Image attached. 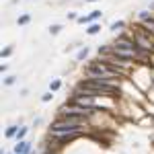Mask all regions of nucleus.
I'll list each match as a JSON object with an SVG mask.
<instances>
[{"label": "nucleus", "mask_w": 154, "mask_h": 154, "mask_svg": "<svg viewBox=\"0 0 154 154\" xmlns=\"http://www.w3.org/2000/svg\"><path fill=\"white\" fill-rule=\"evenodd\" d=\"M21 97H29V88H21V93H19Z\"/></svg>", "instance_id": "412c9836"}, {"label": "nucleus", "mask_w": 154, "mask_h": 154, "mask_svg": "<svg viewBox=\"0 0 154 154\" xmlns=\"http://www.w3.org/2000/svg\"><path fill=\"white\" fill-rule=\"evenodd\" d=\"M78 17H80V14H78V12H74V11L66 12V19H68V21H78Z\"/></svg>", "instance_id": "a211bd4d"}, {"label": "nucleus", "mask_w": 154, "mask_h": 154, "mask_svg": "<svg viewBox=\"0 0 154 154\" xmlns=\"http://www.w3.org/2000/svg\"><path fill=\"white\" fill-rule=\"evenodd\" d=\"M0 154H14V152H12V150H8V152H4V150H2Z\"/></svg>", "instance_id": "4be33fe9"}, {"label": "nucleus", "mask_w": 154, "mask_h": 154, "mask_svg": "<svg viewBox=\"0 0 154 154\" xmlns=\"http://www.w3.org/2000/svg\"><path fill=\"white\" fill-rule=\"evenodd\" d=\"M60 88H62V80H60V78H54V80L49 82V88H48V91H51V93H58Z\"/></svg>", "instance_id": "f8f14e48"}, {"label": "nucleus", "mask_w": 154, "mask_h": 154, "mask_svg": "<svg viewBox=\"0 0 154 154\" xmlns=\"http://www.w3.org/2000/svg\"><path fill=\"white\" fill-rule=\"evenodd\" d=\"M17 82H19V76H14V74H8V76H4V78H2V86H6V88L14 86Z\"/></svg>", "instance_id": "0eeeda50"}, {"label": "nucleus", "mask_w": 154, "mask_h": 154, "mask_svg": "<svg viewBox=\"0 0 154 154\" xmlns=\"http://www.w3.org/2000/svg\"><path fill=\"white\" fill-rule=\"evenodd\" d=\"M54 101V93L51 91H45L43 95H41V103H51Z\"/></svg>", "instance_id": "f3484780"}, {"label": "nucleus", "mask_w": 154, "mask_h": 154, "mask_svg": "<svg viewBox=\"0 0 154 154\" xmlns=\"http://www.w3.org/2000/svg\"><path fill=\"white\" fill-rule=\"evenodd\" d=\"M37 125H41V117H35V119H33V125H31V128H37Z\"/></svg>", "instance_id": "aec40b11"}, {"label": "nucleus", "mask_w": 154, "mask_h": 154, "mask_svg": "<svg viewBox=\"0 0 154 154\" xmlns=\"http://www.w3.org/2000/svg\"><path fill=\"white\" fill-rule=\"evenodd\" d=\"M29 23H31V14H29V12H23V14L17 19V25H19V27H27Z\"/></svg>", "instance_id": "9b49d317"}, {"label": "nucleus", "mask_w": 154, "mask_h": 154, "mask_svg": "<svg viewBox=\"0 0 154 154\" xmlns=\"http://www.w3.org/2000/svg\"><path fill=\"white\" fill-rule=\"evenodd\" d=\"M12 51H14V48H12V45H6V48L2 49V54H0V58H2V60L11 58V56H12Z\"/></svg>", "instance_id": "4468645a"}, {"label": "nucleus", "mask_w": 154, "mask_h": 154, "mask_svg": "<svg viewBox=\"0 0 154 154\" xmlns=\"http://www.w3.org/2000/svg\"><path fill=\"white\" fill-rule=\"evenodd\" d=\"M88 56H91V48L88 45H82V48L78 49V54H76V62H86Z\"/></svg>", "instance_id": "39448f33"}, {"label": "nucleus", "mask_w": 154, "mask_h": 154, "mask_svg": "<svg viewBox=\"0 0 154 154\" xmlns=\"http://www.w3.org/2000/svg\"><path fill=\"white\" fill-rule=\"evenodd\" d=\"M76 91L82 93L84 97L99 99V97H109V99H117L121 93V86L117 82H107V80H97V78H82L76 84Z\"/></svg>", "instance_id": "f257e3e1"}, {"label": "nucleus", "mask_w": 154, "mask_h": 154, "mask_svg": "<svg viewBox=\"0 0 154 154\" xmlns=\"http://www.w3.org/2000/svg\"><path fill=\"white\" fill-rule=\"evenodd\" d=\"M84 31H86V35H99V33H101V23H91L88 25V27H86V29H84Z\"/></svg>", "instance_id": "9d476101"}, {"label": "nucleus", "mask_w": 154, "mask_h": 154, "mask_svg": "<svg viewBox=\"0 0 154 154\" xmlns=\"http://www.w3.org/2000/svg\"><path fill=\"white\" fill-rule=\"evenodd\" d=\"M8 72V64H0V74H6Z\"/></svg>", "instance_id": "6ab92c4d"}, {"label": "nucleus", "mask_w": 154, "mask_h": 154, "mask_svg": "<svg viewBox=\"0 0 154 154\" xmlns=\"http://www.w3.org/2000/svg\"><path fill=\"white\" fill-rule=\"evenodd\" d=\"M123 27H125V21H121V19H119V21H113V23L109 25V31H113V33H123Z\"/></svg>", "instance_id": "423d86ee"}, {"label": "nucleus", "mask_w": 154, "mask_h": 154, "mask_svg": "<svg viewBox=\"0 0 154 154\" xmlns=\"http://www.w3.org/2000/svg\"><path fill=\"white\" fill-rule=\"evenodd\" d=\"M150 19H154V12L152 11H140L138 12V23H146V21H150Z\"/></svg>", "instance_id": "1a4fd4ad"}, {"label": "nucleus", "mask_w": 154, "mask_h": 154, "mask_svg": "<svg viewBox=\"0 0 154 154\" xmlns=\"http://www.w3.org/2000/svg\"><path fill=\"white\" fill-rule=\"evenodd\" d=\"M88 17H91V21H93V23H101V19H103V12L97 8V11H91V14H88Z\"/></svg>", "instance_id": "ddd939ff"}, {"label": "nucleus", "mask_w": 154, "mask_h": 154, "mask_svg": "<svg viewBox=\"0 0 154 154\" xmlns=\"http://www.w3.org/2000/svg\"><path fill=\"white\" fill-rule=\"evenodd\" d=\"M86 125H78V123H70V121H64V119L56 117L49 123V131L51 136H64V134H84Z\"/></svg>", "instance_id": "f03ea898"}, {"label": "nucleus", "mask_w": 154, "mask_h": 154, "mask_svg": "<svg viewBox=\"0 0 154 154\" xmlns=\"http://www.w3.org/2000/svg\"><path fill=\"white\" fill-rule=\"evenodd\" d=\"M84 2H99V0H84Z\"/></svg>", "instance_id": "5701e85b"}, {"label": "nucleus", "mask_w": 154, "mask_h": 154, "mask_svg": "<svg viewBox=\"0 0 154 154\" xmlns=\"http://www.w3.org/2000/svg\"><path fill=\"white\" fill-rule=\"evenodd\" d=\"M29 131H31V128H29V125H21V130H19V134H17L14 142H23V140H27Z\"/></svg>", "instance_id": "6e6552de"}, {"label": "nucleus", "mask_w": 154, "mask_h": 154, "mask_svg": "<svg viewBox=\"0 0 154 154\" xmlns=\"http://www.w3.org/2000/svg\"><path fill=\"white\" fill-rule=\"evenodd\" d=\"M14 154H33V142L31 140H23V142H14L12 146Z\"/></svg>", "instance_id": "7ed1b4c3"}, {"label": "nucleus", "mask_w": 154, "mask_h": 154, "mask_svg": "<svg viewBox=\"0 0 154 154\" xmlns=\"http://www.w3.org/2000/svg\"><path fill=\"white\" fill-rule=\"evenodd\" d=\"M62 29H64V27H62L60 23H54V25H49V35H58V33L62 31Z\"/></svg>", "instance_id": "2eb2a0df"}, {"label": "nucleus", "mask_w": 154, "mask_h": 154, "mask_svg": "<svg viewBox=\"0 0 154 154\" xmlns=\"http://www.w3.org/2000/svg\"><path fill=\"white\" fill-rule=\"evenodd\" d=\"M76 23H78V25H86V27H88V25L93 23V21H91V17H88V14H80Z\"/></svg>", "instance_id": "dca6fc26"}, {"label": "nucleus", "mask_w": 154, "mask_h": 154, "mask_svg": "<svg viewBox=\"0 0 154 154\" xmlns=\"http://www.w3.org/2000/svg\"><path fill=\"white\" fill-rule=\"evenodd\" d=\"M19 130H21V125H17V123L6 125V130H4V140H14L17 134H19Z\"/></svg>", "instance_id": "20e7f679"}]
</instances>
